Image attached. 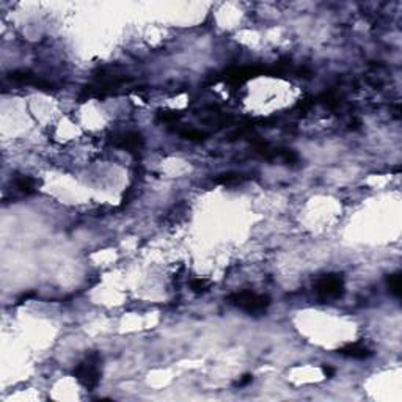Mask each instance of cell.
<instances>
[{"label":"cell","mask_w":402,"mask_h":402,"mask_svg":"<svg viewBox=\"0 0 402 402\" xmlns=\"http://www.w3.org/2000/svg\"><path fill=\"white\" fill-rule=\"evenodd\" d=\"M102 358L98 352H91L74 369V377L85 390H94L101 380Z\"/></svg>","instance_id":"obj_1"},{"label":"cell","mask_w":402,"mask_h":402,"mask_svg":"<svg viewBox=\"0 0 402 402\" xmlns=\"http://www.w3.org/2000/svg\"><path fill=\"white\" fill-rule=\"evenodd\" d=\"M228 302L239 310L247 313H264L270 305V299L264 294H256L253 291H240L228 295Z\"/></svg>","instance_id":"obj_2"},{"label":"cell","mask_w":402,"mask_h":402,"mask_svg":"<svg viewBox=\"0 0 402 402\" xmlns=\"http://www.w3.org/2000/svg\"><path fill=\"white\" fill-rule=\"evenodd\" d=\"M316 291L324 299H338L344 292V280L341 275L328 273L316 281Z\"/></svg>","instance_id":"obj_3"},{"label":"cell","mask_w":402,"mask_h":402,"mask_svg":"<svg viewBox=\"0 0 402 402\" xmlns=\"http://www.w3.org/2000/svg\"><path fill=\"white\" fill-rule=\"evenodd\" d=\"M112 143H114V146L119 149H126L132 152L143 146V139L142 135L137 132H123L112 137Z\"/></svg>","instance_id":"obj_4"},{"label":"cell","mask_w":402,"mask_h":402,"mask_svg":"<svg viewBox=\"0 0 402 402\" xmlns=\"http://www.w3.org/2000/svg\"><path fill=\"white\" fill-rule=\"evenodd\" d=\"M338 353L343 357H349L353 360H366L369 357H373V350H369L368 347L361 344H347L338 350Z\"/></svg>","instance_id":"obj_5"},{"label":"cell","mask_w":402,"mask_h":402,"mask_svg":"<svg viewBox=\"0 0 402 402\" xmlns=\"http://www.w3.org/2000/svg\"><path fill=\"white\" fill-rule=\"evenodd\" d=\"M14 184H16V189L21 190L22 194L26 195L33 194L36 187V181L33 178H30V176H18V178L14 179Z\"/></svg>","instance_id":"obj_6"},{"label":"cell","mask_w":402,"mask_h":402,"mask_svg":"<svg viewBox=\"0 0 402 402\" xmlns=\"http://www.w3.org/2000/svg\"><path fill=\"white\" fill-rule=\"evenodd\" d=\"M387 285L390 292L395 297H401L402 292V281H401V273H391L387 278Z\"/></svg>","instance_id":"obj_7"},{"label":"cell","mask_w":402,"mask_h":402,"mask_svg":"<svg viewBox=\"0 0 402 402\" xmlns=\"http://www.w3.org/2000/svg\"><path fill=\"white\" fill-rule=\"evenodd\" d=\"M214 181L217 184H236L242 181V178H240V174L237 173H228V174H220L219 178H215Z\"/></svg>","instance_id":"obj_8"},{"label":"cell","mask_w":402,"mask_h":402,"mask_svg":"<svg viewBox=\"0 0 402 402\" xmlns=\"http://www.w3.org/2000/svg\"><path fill=\"white\" fill-rule=\"evenodd\" d=\"M209 286H211V283H209L207 280H201V278H198V280H194V281H192V289H194L195 292H204Z\"/></svg>","instance_id":"obj_9"},{"label":"cell","mask_w":402,"mask_h":402,"mask_svg":"<svg viewBox=\"0 0 402 402\" xmlns=\"http://www.w3.org/2000/svg\"><path fill=\"white\" fill-rule=\"evenodd\" d=\"M181 135L182 137H186V139H189V140H204V134L203 132H200V131H194V129H189V131H184V132H181Z\"/></svg>","instance_id":"obj_10"},{"label":"cell","mask_w":402,"mask_h":402,"mask_svg":"<svg viewBox=\"0 0 402 402\" xmlns=\"http://www.w3.org/2000/svg\"><path fill=\"white\" fill-rule=\"evenodd\" d=\"M252 380H253V377H252L250 374H247V375H244L242 379H240L236 385H237V387H245V385H248Z\"/></svg>","instance_id":"obj_11"},{"label":"cell","mask_w":402,"mask_h":402,"mask_svg":"<svg viewBox=\"0 0 402 402\" xmlns=\"http://www.w3.org/2000/svg\"><path fill=\"white\" fill-rule=\"evenodd\" d=\"M322 371H324V374H325V375H328V377L335 374V369H333V368H330V366H324V368H322Z\"/></svg>","instance_id":"obj_12"}]
</instances>
